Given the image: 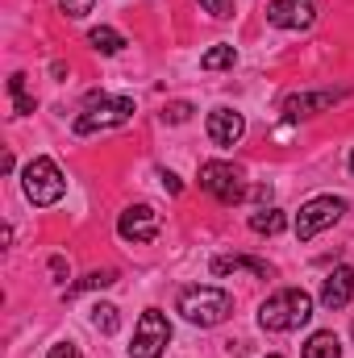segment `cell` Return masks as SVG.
<instances>
[{
	"mask_svg": "<svg viewBox=\"0 0 354 358\" xmlns=\"http://www.w3.org/2000/svg\"><path fill=\"white\" fill-rule=\"evenodd\" d=\"M234 271H250L259 279L271 275V267H267L263 259H246V255H221V259H213V275H234Z\"/></svg>",
	"mask_w": 354,
	"mask_h": 358,
	"instance_id": "4fadbf2b",
	"label": "cell"
},
{
	"mask_svg": "<svg viewBox=\"0 0 354 358\" xmlns=\"http://www.w3.org/2000/svg\"><path fill=\"white\" fill-rule=\"evenodd\" d=\"M271 358H279V355H271Z\"/></svg>",
	"mask_w": 354,
	"mask_h": 358,
	"instance_id": "83f0119b",
	"label": "cell"
},
{
	"mask_svg": "<svg viewBox=\"0 0 354 358\" xmlns=\"http://www.w3.org/2000/svg\"><path fill=\"white\" fill-rule=\"evenodd\" d=\"M167 342H171V321H167L159 308H146V313L138 317V329H134V346H129V355L134 358H163Z\"/></svg>",
	"mask_w": 354,
	"mask_h": 358,
	"instance_id": "277c9868",
	"label": "cell"
},
{
	"mask_svg": "<svg viewBox=\"0 0 354 358\" xmlns=\"http://www.w3.org/2000/svg\"><path fill=\"white\" fill-rule=\"evenodd\" d=\"M159 229H163V221H159V213H155L150 204H134V208H125L121 221H117V234H121L125 242H155Z\"/></svg>",
	"mask_w": 354,
	"mask_h": 358,
	"instance_id": "ba28073f",
	"label": "cell"
},
{
	"mask_svg": "<svg viewBox=\"0 0 354 358\" xmlns=\"http://www.w3.org/2000/svg\"><path fill=\"white\" fill-rule=\"evenodd\" d=\"M134 117V100L129 96H104L92 92L84 100V113L76 117V134H96V129H117Z\"/></svg>",
	"mask_w": 354,
	"mask_h": 358,
	"instance_id": "3957f363",
	"label": "cell"
},
{
	"mask_svg": "<svg viewBox=\"0 0 354 358\" xmlns=\"http://www.w3.org/2000/svg\"><path fill=\"white\" fill-rule=\"evenodd\" d=\"M21 179H25V196L34 204H42V208L55 204V200H63V192H67V179H63V171L50 159H34Z\"/></svg>",
	"mask_w": 354,
	"mask_h": 358,
	"instance_id": "5b68a950",
	"label": "cell"
},
{
	"mask_svg": "<svg viewBox=\"0 0 354 358\" xmlns=\"http://www.w3.org/2000/svg\"><path fill=\"white\" fill-rule=\"evenodd\" d=\"M92 50H100V55H117V50H125V38L117 34V29H108V25H96L88 34Z\"/></svg>",
	"mask_w": 354,
	"mask_h": 358,
	"instance_id": "2e32d148",
	"label": "cell"
},
{
	"mask_svg": "<svg viewBox=\"0 0 354 358\" xmlns=\"http://www.w3.org/2000/svg\"><path fill=\"white\" fill-rule=\"evenodd\" d=\"M46 358H84L80 355V346H71V342H59V346H50Z\"/></svg>",
	"mask_w": 354,
	"mask_h": 358,
	"instance_id": "cb8c5ba5",
	"label": "cell"
},
{
	"mask_svg": "<svg viewBox=\"0 0 354 358\" xmlns=\"http://www.w3.org/2000/svg\"><path fill=\"white\" fill-rule=\"evenodd\" d=\"M92 4H96V0H59V8H63V13H67L71 21L88 17V13H92Z\"/></svg>",
	"mask_w": 354,
	"mask_h": 358,
	"instance_id": "7402d4cb",
	"label": "cell"
},
{
	"mask_svg": "<svg viewBox=\"0 0 354 358\" xmlns=\"http://www.w3.org/2000/svg\"><path fill=\"white\" fill-rule=\"evenodd\" d=\"M200 8L213 13V17H229L234 13V0H200Z\"/></svg>",
	"mask_w": 354,
	"mask_h": 358,
	"instance_id": "603a6c76",
	"label": "cell"
},
{
	"mask_svg": "<svg viewBox=\"0 0 354 358\" xmlns=\"http://www.w3.org/2000/svg\"><path fill=\"white\" fill-rule=\"evenodd\" d=\"M342 213H346V200H342V196H317V200H309V204L300 208V217H296V238H300V242L317 238L321 229L338 225Z\"/></svg>",
	"mask_w": 354,
	"mask_h": 358,
	"instance_id": "8992f818",
	"label": "cell"
},
{
	"mask_svg": "<svg viewBox=\"0 0 354 358\" xmlns=\"http://www.w3.org/2000/svg\"><path fill=\"white\" fill-rule=\"evenodd\" d=\"M92 325H96L100 334H117V329H121V317H117L113 304H96V308H92Z\"/></svg>",
	"mask_w": 354,
	"mask_h": 358,
	"instance_id": "ffe728a7",
	"label": "cell"
},
{
	"mask_svg": "<svg viewBox=\"0 0 354 358\" xmlns=\"http://www.w3.org/2000/svg\"><path fill=\"white\" fill-rule=\"evenodd\" d=\"M351 176H354V150H351Z\"/></svg>",
	"mask_w": 354,
	"mask_h": 358,
	"instance_id": "4316f807",
	"label": "cell"
},
{
	"mask_svg": "<svg viewBox=\"0 0 354 358\" xmlns=\"http://www.w3.org/2000/svg\"><path fill=\"white\" fill-rule=\"evenodd\" d=\"M354 300V267H338L325 275L321 283V304L325 308H346Z\"/></svg>",
	"mask_w": 354,
	"mask_h": 358,
	"instance_id": "7c38bea8",
	"label": "cell"
},
{
	"mask_svg": "<svg viewBox=\"0 0 354 358\" xmlns=\"http://www.w3.org/2000/svg\"><path fill=\"white\" fill-rule=\"evenodd\" d=\"M338 100H346V92H292L283 100V117L288 121H300V117H313V113L334 108Z\"/></svg>",
	"mask_w": 354,
	"mask_h": 358,
	"instance_id": "30bf717a",
	"label": "cell"
},
{
	"mask_svg": "<svg viewBox=\"0 0 354 358\" xmlns=\"http://www.w3.org/2000/svg\"><path fill=\"white\" fill-rule=\"evenodd\" d=\"M179 313H183L192 325L213 329V325H221V321L234 313V296L221 292V287H187V292L179 296Z\"/></svg>",
	"mask_w": 354,
	"mask_h": 358,
	"instance_id": "7a4b0ae2",
	"label": "cell"
},
{
	"mask_svg": "<svg viewBox=\"0 0 354 358\" xmlns=\"http://www.w3.org/2000/svg\"><path fill=\"white\" fill-rule=\"evenodd\" d=\"M200 187L221 204H242L246 200V187H242V176H238L234 163H204L200 167Z\"/></svg>",
	"mask_w": 354,
	"mask_h": 358,
	"instance_id": "52a82bcc",
	"label": "cell"
},
{
	"mask_svg": "<svg viewBox=\"0 0 354 358\" xmlns=\"http://www.w3.org/2000/svg\"><path fill=\"white\" fill-rule=\"evenodd\" d=\"M50 275H55V279H63V275H67V263H63V259H59V255H55V259H50Z\"/></svg>",
	"mask_w": 354,
	"mask_h": 358,
	"instance_id": "484cf974",
	"label": "cell"
},
{
	"mask_svg": "<svg viewBox=\"0 0 354 358\" xmlns=\"http://www.w3.org/2000/svg\"><path fill=\"white\" fill-rule=\"evenodd\" d=\"M242 134H246V121H242V113H234V108H213L208 113V138H213V146H238L242 142Z\"/></svg>",
	"mask_w": 354,
	"mask_h": 358,
	"instance_id": "8fae6325",
	"label": "cell"
},
{
	"mask_svg": "<svg viewBox=\"0 0 354 358\" xmlns=\"http://www.w3.org/2000/svg\"><path fill=\"white\" fill-rule=\"evenodd\" d=\"M304 358H342V342H338V334H330V329L313 334V338L304 342Z\"/></svg>",
	"mask_w": 354,
	"mask_h": 358,
	"instance_id": "5bb4252c",
	"label": "cell"
},
{
	"mask_svg": "<svg viewBox=\"0 0 354 358\" xmlns=\"http://www.w3.org/2000/svg\"><path fill=\"white\" fill-rule=\"evenodd\" d=\"M309 321H313V296L304 287H283V292L267 296V304L259 308V325L267 334H292Z\"/></svg>",
	"mask_w": 354,
	"mask_h": 358,
	"instance_id": "6da1fadb",
	"label": "cell"
},
{
	"mask_svg": "<svg viewBox=\"0 0 354 358\" xmlns=\"http://www.w3.org/2000/svg\"><path fill=\"white\" fill-rule=\"evenodd\" d=\"M267 21L279 25V29H309L317 21V4L313 0H271Z\"/></svg>",
	"mask_w": 354,
	"mask_h": 358,
	"instance_id": "9c48e42d",
	"label": "cell"
},
{
	"mask_svg": "<svg viewBox=\"0 0 354 358\" xmlns=\"http://www.w3.org/2000/svg\"><path fill=\"white\" fill-rule=\"evenodd\" d=\"M234 63H238V50H234V46H213V50L200 59L204 71H225V67H234Z\"/></svg>",
	"mask_w": 354,
	"mask_h": 358,
	"instance_id": "d6986e66",
	"label": "cell"
},
{
	"mask_svg": "<svg viewBox=\"0 0 354 358\" xmlns=\"http://www.w3.org/2000/svg\"><path fill=\"white\" fill-rule=\"evenodd\" d=\"M8 96H13V108H17V117H29V113L38 108V100L25 92V76H21V71L8 80Z\"/></svg>",
	"mask_w": 354,
	"mask_h": 358,
	"instance_id": "ac0fdd59",
	"label": "cell"
},
{
	"mask_svg": "<svg viewBox=\"0 0 354 358\" xmlns=\"http://www.w3.org/2000/svg\"><path fill=\"white\" fill-rule=\"evenodd\" d=\"M159 179H163V187H167L171 196H179V192H183V183H179V179L171 176V171H163V176H159Z\"/></svg>",
	"mask_w": 354,
	"mask_h": 358,
	"instance_id": "d4e9b609",
	"label": "cell"
},
{
	"mask_svg": "<svg viewBox=\"0 0 354 358\" xmlns=\"http://www.w3.org/2000/svg\"><path fill=\"white\" fill-rule=\"evenodd\" d=\"M250 229H255V234H283V229H288V217H283L279 208H259V213L250 217Z\"/></svg>",
	"mask_w": 354,
	"mask_h": 358,
	"instance_id": "e0dca14e",
	"label": "cell"
},
{
	"mask_svg": "<svg viewBox=\"0 0 354 358\" xmlns=\"http://www.w3.org/2000/svg\"><path fill=\"white\" fill-rule=\"evenodd\" d=\"M187 117H192V104H187V100H176V104L163 108V121H167V125H183Z\"/></svg>",
	"mask_w": 354,
	"mask_h": 358,
	"instance_id": "44dd1931",
	"label": "cell"
},
{
	"mask_svg": "<svg viewBox=\"0 0 354 358\" xmlns=\"http://www.w3.org/2000/svg\"><path fill=\"white\" fill-rule=\"evenodd\" d=\"M113 283H117V271H113V267H108V271H92V275H84L80 283H71V287H67L63 296H67V300H76L80 292H96V287H113Z\"/></svg>",
	"mask_w": 354,
	"mask_h": 358,
	"instance_id": "9a60e30c",
	"label": "cell"
}]
</instances>
